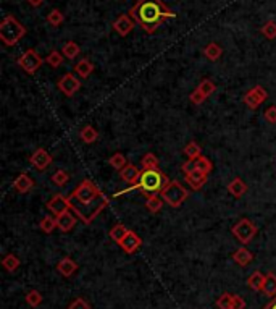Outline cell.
<instances>
[{
    "mask_svg": "<svg viewBox=\"0 0 276 309\" xmlns=\"http://www.w3.org/2000/svg\"><path fill=\"white\" fill-rule=\"evenodd\" d=\"M70 209L84 225H91L92 220L109 206L110 199L95 187L91 180H83L68 196Z\"/></svg>",
    "mask_w": 276,
    "mask_h": 309,
    "instance_id": "obj_1",
    "label": "cell"
},
{
    "mask_svg": "<svg viewBox=\"0 0 276 309\" xmlns=\"http://www.w3.org/2000/svg\"><path fill=\"white\" fill-rule=\"evenodd\" d=\"M129 15L147 34H154L163 21L176 16L162 0H137Z\"/></svg>",
    "mask_w": 276,
    "mask_h": 309,
    "instance_id": "obj_2",
    "label": "cell"
},
{
    "mask_svg": "<svg viewBox=\"0 0 276 309\" xmlns=\"http://www.w3.org/2000/svg\"><path fill=\"white\" fill-rule=\"evenodd\" d=\"M171 180H168V176L160 170V169H149V170H142L139 180L131 184V187L128 190L121 191L120 194L126 193L129 190H137L141 191L142 194H144L146 198L149 196H155V194H160L163 191V188L166 187L168 183H170Z\"/></svg>",
    "mask_w": 276,
    "mask_h": 309,
    "instance_id": "obj_3",
    "label": "cell"
},
{
    "mask_svg": "<svg viewBox=\"0 0 276 309\" xmlns=\"http://www.w3.org/2000/svg\"><path fill=\"white\" fill-rule=\"evenodd\" d=\"M26 34V28L13 15H7L0 23V39L7 47H13Z\"/></svg>",
    "mask_w": 276,
    "mask_h": 309,
    "instance_id": "obj_4",
    "label": "cell"
},
{
    "mask_svg": "<svg viewBox=\"0 0 276 309\" xmlns=\"http://www.w3.org/2000/svg\"><path fill=\"white\" fill-rule=\"evenodd\" d=\"M160 196H162V199L170 207L178 209V207H181L183 202L189 198V191L186 190L180 181L173 180V181H170L163 188V191L160 193Z\"/></svg>",
    "mask_w": 276,
    "mask_h": 309,
    "instance_id": "obj_5",
    "label": "cell"
},
{
    "mask_svg": "<svg viewBox=\"0 0 276 309\" xmlns=\"http://www.w3.org/2000/svg\"><path fill=\"white\" fill-rule=\"evenodd\" d=\"M231 233L236 236V240L243 244L251 243L257 235V227L249 219H239L237 222L231 227Z\"/></svg>",
    "mask_w": 276,
    "mask_h": 309,
    "instance_id": "obj_6",
    "label": "cell"
},
{
    "mask_svg": "<svg viewBox=\"0 0 276 309\" xmlns=\"http://www.w3.org/2000/svg\"><path fill=\"white\" fill-rule=\"evenodd\" d=\"M44 61H46V60H44L39 55L38 50H36V49H28L26 52H23L20 57H18L16 64L20 65V68L23 70V72H26L28 75H34L42 67Z\"/></svg>",
    "mask_w": 276,
    "mask_h": 309,
    "instance_id": "obj_7",
    "label": "cell"
},
{
    "mask_svg": "<svg viewBox=\"0 0 276 309\" xmlns=\"http://www.w3.org/2000/svg\"><path fill=\"white\" fill-rule=\"evenodd\" d=\"M57 87L61 91V94L66 97H73L79 89H81V81L76 73H65L58 79Z\"/></svg>",
    "mask_w": 276,
    "mask_h": 309,
    "instance_id": "obj_8",
    "label": "cell"
},
{
    "mask_svg": "<svg viewBox=\"0 0 276 309\" xmlns=\"http://www.w3.org/2000/svg\"><path fill=\"white\" fill-rule=\"evenodd\" d=\"M268 99V92L263 86H254L251 91L244 96V104L251 110H257L260 105Z\"/></svg>",
    "mask_w": 276,
    "mask_h": 309,
    "instance_id": "obj_9",
    "label": "cell"
},
{
    "mask_svg": "<svg viewBox=\"0 0 276 309\" xmlns=\"http://www.w3.org/2000/svg\"><path fill=\"white\" fill-rule=\"evenodd\" d=\"M46 207H47L55 217H58V215H61V214L68 212V210H71V209H70V199L65 198L63 194H55V196H52V198L47 201Z\"/></svg>",
    "mask_w": 276,
    "mask_h": 309,
    "instance_id": "obj_10",
    "label": "cell"
},
{
    "mask_svg": "<svg viewBox=\"0 0 276 309\" xmlns=\"http://www.w3.org/2000/svg\"><path fill=\"white\" fill-rule=\"evenodd\" d=\"M52 156L46 151L44 147H39V149H36V151L32 152V156L29 157V164L34 167L36 170H39V172H44L47 169V167L52 164Z\"/></svg>",
    "mask_w": 276,
    "mask_h": 309,
    "instance_id": "obj_11",
    "label": "cell"
},
{
    "mask_svg": "<svg viewBox=\"0 0 276 309\" xmlns=\"http://www.w3.org/2000/svg\"><path fill=\"white\" fill-rule=\"evenodd\" d=\"M134 24H136V21L132 20V16L131 15H120L117 20L113 21V29L117 31L120 36H128V34L132 31V28H134Z\"/></svg>",
    "mask_w": 276,
    "mask_h": 309,
    "instance_id": "obj_12",
    "label": "cell"
},
{
    "mask_svg": "<svg viewBox=\"0 0 276 309\" xmlns=\"http://www.w3.org/2000/svg\"><path fill=\"white\" fill-rule=\"evenodd\" d=\"M141 244H142V240L132 230H129L126 233V236H124L121 240V243H120L121 250L124 253H128V254H134L141 248Z\"/></svg>",
    "mask_w": 276,
    "mask_h": 309,
    "instance_id": "obj_13",
    "label": "cell"
},
{
    "mask_svg": "<svg viewBox=\"0 0 276 309\" xmlns=\"http://www.w3.org/2000/svg\"><path fill=\"white\" fill-rule=\"evenodd\" d=\"M207 176H209L207 173H203V172L195 169L194 172L186 175V183H188L194 191H199L203 188V184L207 183Z\"/></svg>",
    "mask_w": 276,
    "mask_h": 309,
    "instance_id": "obj_14",
    "label": "cell"
},
{
    "mask_svg": "<svg viewBox=\"0 0 276 309\" xmlns=\"http://www.w3.org/2000/svg\"><path fill=\"white\" fill-rule=\"evenodd\" d=\"M78 220H79V219H78L73 212H71V210H68V212H65V214H61V215L57 217L58 230H61L63 233L71 232V230H73V227L76 225Z\"/></svg>",
    "mask_w": 276,
    "mask_h": 309,
    "instance_id": "obj_15",
    "label": "cell"
},
{
    "mask_svg": "<svg viewBox=\"0 0 276 309\" xmlns=\"http://www.w3.org/2000/svg\"><path fill=\"white\" fill-rule=\"evenodd\" d=\"M141 173H142V170L137 169V167H136L134 164H128L126 167H124V169L120 170L121 180H123V181H126V183L129 184V187H131V184H134V183L139 180Z\"/></svg>",
    "mask_w": 276,
    "mask_h": 309,
    "instance_id": "obj_16",
    "label": "cell"
},
{
    "mask_svg": "<svg viewBox=\"0 0 276 309\" xmlns=\"http://www.w3.org/2000/svg\"><path fill=\"white\" fill-rule=\"evenodd\" d=\"M13 188L18 191V193H29L32 188H34V180L31 178V176L28 173H20L16 176V180L13 181Z\"/></svg>",
    "mask_w": 276,
    "mask_h": 309,
    "instance_id": "obj_17",
    "label": "cell"
},
{
    "mask_svg": "<svg viewBox=\"0 0 276 309\" xmlns=\"http://www.w3.org/2000/svg\"><path fill=\"white\" fill-rule=\"evenodd\" d=\"M228 193H229L233 198H236V199L243 198L244 194L247 193V184H246V181L241 178V176H236V178H233V180L229 181V184H228Z\"/></svg>",
    "mask_w": 276,
    "mask_h": 309,
    "instance_id": "obj_18",
    "label": "cell"
},
{
    "mask_svg": "<svg viewBox=\"0 0 276 309\" xmlns=\"http://www.w3.org/2000/svg\"><path fill=\"white\" fill-rule=\"evenodd\" d=\"M233 259H234L236 264H239V266L246 267V266H249V264L254 261V254L249 251L246 246H241V248H237L233 253Z\"/></svg>",
    "mask_w": 276,
    "mask_h": 309,
    "instance_id": "obj_19",
    "label": "cell"
},
{
    "mask_svg": "<svg viewBox=\"0 0 276 309\" xmlns=\"http://www.w3.org/2000/svg\"><path fill=\"white\" fill-rule=\"evenodd\" d=\"M57 270L61 273L63 277H71L73 273L78 270V264L71 259V258H63L57 264Z\"/></svg>",
    "mask_w": 276,
    "mask_h": 309,
    "instance_id": "obj_20",
    "label": "cell"
},
{
    "mask_svg": "<svg viewBox=\"0 0 276 309\" xmlns=\"http://www.w3.org/2000/svg\"><path fill=\"white\" fill-rule=\"evenodd\" d=\"M92 72H94V64L89 58H81L75 65V73L79 78H89Z\"/></svg>",
    "mask_w": 276,
    "mask_h": 309,
    "instance_id": "obj_21",
    "label": "cell"
},
{
    "mask_svg": "<svg viewBox=\"0 0 276 309\" xmlns=\"http://www.w3.org/2000/svg\"><path fill=\"white\" fill-rule=\"evenodd\" d=\"M265 279H266V275H263L260 270H255V272L251 273V275H249L247 285L251 287L254 291H262L263 285H265Z\"/></svg>",
    "mask_w": 276,
    "mask_h": 309,
    "instance_id": "obj_22",
    "label": "cell"
},
{
    "mask_svg": "<svg viewBox=\"0 0 276 309\" xmlns=\"http://www.w3.org/2000/svg\"><path fill=\"white\" fill-rule=\"evenodd\" d=\"M79 138H81L86 144H92L99 139V131L91 125H86L81 128V131H79Z\"/></svg>",
    "mask_w": 276,
    "mask_h": 309,
    "instance_id": "obj_23",
    "label": "cell"
},
{
    "mask_svg": "<svg viewBox=\"0 0 276 309\" xmlns=\"http://www.w3.org/2000/svg\"><path fill=\"white\" fill-rule=\"evenodd\" d=\"M61 54H63V57L68 60H75L79 54H81V49H79V46L75 41H68L63 44V47H61Z\"/></svg>",
    "mask_w": 276,
    "mask_h": 309,
    "instance_id": "obj_24",
    "label": "cell"
},
{
    "mask_svg": "<svg viewBox=\"0 0 276 309\" xmlns=\"http://www.w3.org/2000/svg\"><path fill=\"white\" fill-rule=\"evenodd\" d=\"M203 55L212 61H217L221 55H223V49H221V46H218L217 42H210L203 47Z\"/></svg>",
    "mask_w": 276,
    "mask_h": 309,
    "instance_id": "obj_25",
    "label": "cell"
},
{
    "mask_svg": "<svg viewBox=\"0 0 276 309\" xmlns=\"http://www.w3.org/2000/svg\"><path fill=\"white\" fill-rule=\"evenodd\" d=\"M39 228H41L44 233H47V235L53 233V230H55V228H58V225H57V217L44 215L42 220L39 222Z\"/></svg>",
    "mask_w": 276,
    "mask_h": 309,
    "instance_id": "obj_26",
    "label": "cell"
},
{
    "mask_svg": "<svg viewBox=\"0 0 276 309\" xmlns=\"http://www.w3.org/2000/svg\"><path fill=\"white\" fill-rule=\"evenodd\" d=\"M263 293L270 298L276 296V275L273 272L266 273V279H265V285H263Z\"/></svg>",
    "mask_w": 276,
    "mask_h": 309,
    "instance_id": "obj_27",
    "label": "cell"
},
{
    "mask_svg": "<svg viewBox=\"0 0 276 309\" xmlns=\"http://www.w3.org/2000/svg\"><path fill=\"white\" fill-rule=\"evenodd\" d=\"M163 202L165 201L162 198H158L155 194V196H149L146 199V207H147V210L150 214H158L160 210H162V207H163Z\"/></svg>",
    "mask_w": 276,
    "mask_h": 309,
    "instance_id": "obj_28",
    "label": "cell"
},
{
    "mask_svg": "<svg viewBox=\"0 0 276 309\" xmlns=\"http://www.w3.org/2000/svg\"><path fill=\"white\" fill-rule=\"evenodd\" d=\"M158 157L152 152H147L144 157L141 159V167H142V170H149V169H158Z\"/></svg>",
    "mask_w": 276,
    "mask_h": 309,
    "instance_id": "obj_29",
    "label": "cell"
},
{
    "mask_svg": "<svg viewBox=\"0 0 276 309\" xmlns=\"http://www.w3.org/2000/svg\"><path fill=\"white\" fill-rule=\"evenodd\" d=\"M129 230H128V228L126 227H124L123 224H117V225H115V227H112V230H110V238H112V240L115 241V243H121V240H123V238L124 236H126V233H128Z\"/></svg>",
    "mask_w": 276,
    "mask_h": 309,
    "instance_id": "obj_30",
    "label": "cell"
},
{
    "mask_svg": "<svg viewBox=\"0 0 276 309\" xmlns=\"http://www.w3.org/2000/svg\"><path fill=\"white\" fill-rule=\"evenodd\" d=\"M184 154L188 156V159H199L202 156V147L195 143V141H189L188 144L184 146Z\"/></svg>",
    "mask_w": 276,
    "mask_h": 309,
    "instance_id": "obj_31",
    "label": "cell"
},
{
    "mask_svg": "<svg viewBox=\"0 0 276 309\" xmlns=\"http://www.w3.org/2000/svg\"><path fill=\"white\" fill-rule=\"evenodd\" d=\"M20 264H21L20 259H18L15 254H7L5 258L2 259V266L8 272H15L18 267H20Z\"/></svg>",
    "mask_w": 276,
    "mask_h": 309,
    "instance_id": "obj_32",
    "label": "cell"
},
{
    "mask_svg": "<svg viewBox=\"0 0 276 309\" xmlns=\"http://www.w3.org/2000/svg\"><path fill=\"white\" fill-rule=\"evenodd\" d=\"M63 20H65V16L58 10V8H53V10H50L49 15H47V23L50 26H53V28H58V26L63 23Z\"/></svg>",
    "mask_w": 276,
    "mask_h": 309,
    "instance_id": "obj_33",
    "label": "cell"
},
{
    "mask_svg": "<svg viewBox=\"0 0 276 309\" xmlns=\"http://www.w3.org/2000/svg\"><path fill=\"white\" fill-rule=\"evenodd\" d=\"M46 60V64L52 68H58L61 64H63V54H60L58 50H52L50 54L44 58Z\"/></svg>",
    "mask_w": 276,
    "mask_h": 309,
    "instance_id": "obj_34",
    "label": "cell"
},
{
    "mask_svg": "<svg viewBox=\"0 0 276 309\" xmlns=\"http://www.w3.org/2000/svg\"><path fill=\"white\" fill-rule=\"evenodd\" d=\"M109 164L113 167L115 170H121V169H124V167L128 165V162H126V157H124L121 152H115L110 159H109Z\"/></svg>",
    "mask_w": 276,
    "mask_h": 309,
    "instance_id": "obj_35",
    "label": "cell"
},
{
    "mask_svg": "<svg viewBox=\"0 0 276 309\" xmlns=\"http://www.w3.org/2000/svg\"><path fill=\"white\" fill-rule=\"evenodd\" d=\"M197 89L205 96V97H210L213 92H215V89H217V86H215V83L212 81V79H209V78H205V79H202V81L199 83V86H197Z\"/></svg>",
    "mask_w": 276,
    "mask_h": 309,
    "instance_id": "obj_36",
    "label": "cell"
},
{
    "mask_svg": "<svg viewBox=\"0 0 276 309\" xmlns=\"http://www.w3.org/2000/svg\"><path fill=\"white\" fill-rule=\"evenodd\" d=\"M195 169L209 175L213 170V164H212L210 159H207L205 156H200L199 159H195Z\"/></svg>",
    "mask_w": 276,
    "mask_h": 309,
    "instance_id": "obj_37",
    "label": "cell"
},
{
    "mask_svg": "<svg viewBox=\"0 0 276 309\" xmlns=\"http://www.w3.org/2000/svg\"><path fill=\"white\" fill-rule=\"evenodd\" d=\"M52 181H53V184H57V187H60V188L65 187V184L70 181V173L65 170H57L52 175Z\"/></svg>",
    "mask_w": 276,
    "mask_h": 309,
    "instance_id": "obj_38",
    "label": "cell"
},
{
    "mask_svg": "<svg viewBox=\"0 0 276 309\" xmlns=\"http://www.w3.org/2000/svg\"><path fill=\"white\" fill-rule=\"evenodd\" d=\"M233 298H234V295L223 293V295H220V298H217L215 304L218 309H231L233 307Z\"/></svg>",
    "mask_w": 276,
    "mask_h": 309,
    "instance_id": "obj_39",
    "label": "cell"
},
{
    "mask_svg": "<svg viewBox=\"0 0 276 309\" xmlns=\"http://www.w3.org/2000/svg\"><path fill=\"white\" fill-rule=\"evenodd\" d=\"M260 33L263 34L266 39H270V41L276 39V23H274V21H266V23L262 26Z\"/></svg>",
    "mask_w": 276,
    "mask_h": 309,
    "instance_id": "obj_40",
    "label": "cell"
},
{
    "mask_svg": "<svg viewBox=\"0 0 276 309\" xmlns=\"http://www.w3.org/2000/svg\"><path fill=\"white\" fill-rule=\"evenodd\" d=\"M26 303H28L29 306H32V307H38L42 303V295L39 293L38 290H31V291L26 293Z\"/></svg>",
    "mask_w": 276,
    "mask_h": 309,
    "instance_id": "obj_41",
    "label": "cell"
},
{
    "mask_svg": "<svg viewBox=\"0 0 276 309\" xmlns=\"http://www.w3.org/2000/svg\"><path fill=\"white\" fill-rule=\"evenodd\" d=\"M207 97L203 96L197 87H195V91H192L191 94H189V101L194 104V105H200V104H203V101H205Z\"/></svg>",
    "mask_w": 276,
    "mask_h": 309,
    "instance_id": "obj_42",
    "label": "cell"
},
{
    "mask_svg": "<svg viewBox=\"0 0 276 309\" xmlns=\"http://www.w3.org/2000/svg\"><path fill=\"white\" fill-rule=\"evenodd\" d=\"M68 309H91V306L87 304L84 298H76L75 301H71Z\"/></svg>",
    "mask_w": 276,
    "mask_h": 309,
    "instance_id": "obj_43",
    "label": "cell"
},
{
    "mask_svg": "<svg viewBox=\"0 0 276 309\" xmlns=\"http://www.w3.org/2000/svg\"><path fill=\"white\" fill-rule=\"evenodd\" d=\"M263 117H265V120L268 121V123L274 125V123H276V105H270V107L265 110Z\"/></svg>",
    "mask_w": 276,
    "mask_h": 309,
    "instance_id": "obj_44",
    "label": "cell"
},
{
    "mask_svg": "<svg viewBox=\"0 0 276 309\" xmlns=\"http://www.w3.org/2000/svg\"><path fill=\"white\" fill-rule=\"evenodd\" d=\"M181 170L184 172V175H188V173L194 172V170H195V161H194V159H188V161H186V162L181 165Z\"/></svg>",
    "mask_w": 276,
    "mask_h": 309,
    "instance_id": "obj_45",
    "label": "cell"
},
{
    "mask_svg": "<svg viewBox=\"0 0 276 309\" xmlns=\"http://www.w3.org/2000/svg\"><path fill=\"white\" fill-rule=\"evenodd\" d=\"M231 309H246L244 298L239 296V295H234V298H233V307H231Z\"/></svg>",
    "mask_w": 276,
    "mask_h": 309,
    "instance_id": "obj_46",
    "label": "cell"
},
{
    "mask_svg": "<svg viewBox=\"0 0 276 309\" xmlns=\"http://www.w3.org/2000/svg\"><path fill=\"white\" fill-rule=\"evenodd\" d=\"M28 4L31 7H34V8H38V7H41L44 4V0H28Z\"/></svg>",
    "mask_w": 276,
    "mask_h": 309,
    "instance_id": "obj_47",
    "label": "cell"
},
{
    "mask_svg": "<svg viewBox=\"0 0 276 309\" xmlns=\"http://www.w3.org/2000/svg\"><path fill=\"white\" fill-rule=\"evenodd\" d=\"M263 309H276V296H274V298H271V301H270L268 304H266Z\"/></svg>",
    "mask_w": 276,
    "mask_h": 309,
    "instance_id": "obj_48",
    "label": "cell"
}]
</instances>
